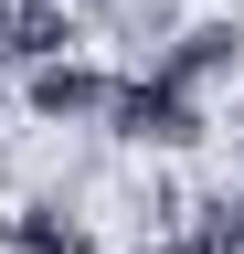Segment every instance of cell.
I'll return each mask as SVG.
<instances>
[{
    "label": "cell",
    "instance_id": "6da1fadb",
    "mask_svg": "<svg viewBox=\"0 0 244 254\" xmlns=\"http://www.w3.org/2000/svg\"><path fill=\"white\" fill-rule=\"evenodd\" d=\"M96 138H106V148H149V159H191V148L212 138V106H202V95H180V85H160V74L138 64V74L106 85Z\"/></svg>",
    "mask_w": 244,
    "mask_h": 254
},
{
    "label": "cell",
    "instance_id": "7a4b0ae2",
    "mask_svg": "<svg viewBox=\"0 0 244 254\" xmlns=\"http://www.w3.org/2000/svg\"><path fill=\"white\" fill-rule=\"evenodd\" d=\"M149 74L212 106V95H223V85L244 74V11H191V21H180L160 53H149Z\"/></svg>",
    "mask_w": 244,
    "mask_h": 254
},
{
    "label": "cell",
    "instance_id": "3957f363",
    "mask_svg": "<svg viewBox=\"0 0 244 254\" xmlns=\"http://www.w3.org/2000/svg\"><path fill=\"white\" fill-rule=\"evenodd\" d=\"M106 64H85V53H53V64H21V106H32L43 127H75V138H96V117H106Z\"/></svg>",
    "mask_w": 244,
    "mask_h": 254
},
{
    "label": "cell",
    "instance_id": "277c9868",
    "mask_svg": "<svg viewBox=\"0 0 244 254\" xmlns=\"http://www.w3.org/2000/svg\"><path fill=\"white\" fill-rule=\"evenodd\" d=\"M0 244L11 254H106L96 222H85V190H64V180L21 190V212H0Z\"/></svg>",
    "mask_w": 244,
    "mask_h": 254
}]
</instances>
